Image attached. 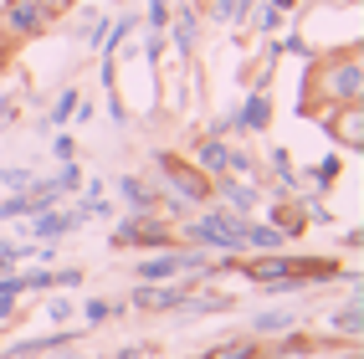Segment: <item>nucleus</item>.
Returning a JSON list of instances; mask_svg holds the SVG:
<instances>
[{"label":"nucleus","instance_id":"obj_2","mask_svg":"<svg viewBox=\"0 0 364 359\" xmlns=\"http://www.w3.org/2000/svg\"><path fill=\"white\" fill-rule=\"evenodd\" d=\"M180 226H185V242L210 252V257H247V221L231 215L226 205H210V210L190 215Z\"/></svg>","mask_w":364,"mask_h":359},{"label":"nucleus","instance_id":"obj_39","mask_svg":"<svg viewBox=\"0 0 364 359\" xmlns=\"http://www.w3.org/2000/svg\"><path fill=\"white\" fill-rule=\"evenodd\" d=\"M267 6H272V11H282V16H293V11L303 6V0H267Z\"/></svg>","mask_w":364,"mask_h":359},{"label":"nucleus","instance_id":"obj_24","mask_svg":"<svg viewBox=\"0 0 364 359\" xmlns=\"http://www.w3.org/2000/svg\"><path fill=\"white\" fill-rule=\"evenodd\" d=\"M16 277H21V293H52V267H26V272H21L16 267Z\"/></svg>","mask_w":364,"mask_h":359},{"label":"nucleus","instance_id":"obj_26","mask_svg":"<svg viewBox=\"0 0 364 359\" xmlns=\"http://www.w3.org/2000/svg\"><path fill=\"white\" fill-rule=\"evenodd\" d=\"M46 318H52L57 328H67L72 318H77V303H72V298H62V293H57V298H46Z\"/></svg>","mask_w":364,"mask_h":359},{"label":"nucleus","instance_id":"obj_21","mask_svg":"<svg viewBox=\"0 0 364 359\" xmlns=\"http://www.w3.org/2000/svg\"><path fill=\"white\" fill-rule=\"evenodd\" d=\"M210 359H262V339H257V333H241V339H226L221 349H210Z\"/></svg>","mask_w":364,"mask_h":359},{"label":"nucleus","instance_id":"obj_33","mask_svg":"<svg viewBox=\"0 0 364 359\" xmlns=\"http://www.w3.org/2000/svg\"><path fill=\"white\" fill-rule=\"evenodd\" d=\"M82 277H87L82 267H52V282L57 287H82Z\"/></svg>","mask_w":364,"mask_h":359},{"label":"nucleus","instance_id":"obj_8","mask_svg":"<svg viewBox=\"0 0 364 359\" xmlns=\"http://www.w3.org/2000/svg\"><path fill=\"white\" fill-rule=\"evenodd\" d=\"M87 339V328H52V333H36V339H11L6 359H41V354H57V349H72V344H82Z\"/></svg>","mask_w":364,"mask_h":359},{"label":"nucleus","instance_id":"obj_41","mask_svg":"<svg viewBox=\"0 0 364 359\" xmlns=\"http://www.w3.org/2000/svg\"><path fill=\"white\" fill-rule=\"evenodd\" d=\"M180 6H205V0H180Z\"/></svg>","mask_w":364,"mask_h":359},{"label":"nucleus","instance_id":"obj_13","mask_svg":"<svg viewBox=\"0 0 364 359\" xmlns=\"http://www.w3.org/2000/svg\"><path fill=\"white\" fill-rule=\"evenodd\" d=\"M272 129V92H247L236 108V134H267Z\"/></svg>","mask_w":364,"mask_h":359},{"label":"nucleus","instance_id":"obj_15","mask_svg":"<svg viewBox=\"0 0 364 359\" xmlns=\"http://www.w3.org/2000/svg\"><path fill=\"white\" fill-rule=\"evenodd\" d=\"M267 221H272V226L287 236V242H298V236L308 231V215H303V200H298V195L272 200V205H267Z\"/></svg>","mask_w":364,"mask_h":359},{"label":"nucleus","instance_id":"obj_22","mask_svg":"<svg viewBox=\"0 0 364 359\" xmlns=\"http://www.w3.org/2000/svg\"><path fill=\"white\" fill-rule=\"evenodd\" d=\"M21 298H26V293H21V277L6 272V277H0V323L21 314Z\"/></svg>","mask_w":364,"mask_h":359},{"label":"nucleus","instance_id":"obj_29","mask_svg":"<svg viewBox=\"0 0 364 359\" xmlns=\"http://www.w3.org/2000/svg\"><path fill=\"white\" fill-rule=\"evenodd\" d=\"M0 185H6V190H31L36 175H31V170H21V164H11V170H0Z\"/></svg>","mask_w":364,"mask_h":359},{"label":"nucleus","instance_id":"obj_12","mask_svg":"<svg viewBox=\"0 0 364 359\" xmlns=\"http://www.w3.org/2000/svg\"><path fill=\"white\" fill-rule=\"evenodd\" d=\"M113 190H118V200L129 205V215H149V210L159 205V190H154L149 175H118Z\"/></svg>","mask_w":364,"mask_h":359},{"label":"nucleus","instance_id":"obj_23","mask_svg":"<svg viewBox=\"0 0 364 359\" xmlns=\"http://www.w3.org/2000/svg\"><path fill=\"white\" fill-rule=\"evenodd\" d=\"M46 180H52V190H57L62 200H67V195H77V190H82V170H77V164H72V159L62 164L57 175H46Z\"/></svg>","mask_w":364,"mask_h":359},{"label":"nucleus","instance_id":"obj_6","mask_svg":"<svg viewBox=\"0 0 364 359\" xmlns=\"http://www.w3.org/2000/svg\"><path fill=\"white\" fill-rule=\"evenodd\" d=\"M0 26H6V36L16 46V41L46 36V31H52V16H46L41 0H6V6H0Z\"/></svg>","mask_w":364,"mask_h":359},{"label":"nucleus","instance_id":"obj_18","mask_svg":"<svg viewBox=\"0 0 364 359\" xmlns=\"http://www.w3.org/2000/svg\"><path fill=\"white\" fill-rule=\"evenodd\" d=\"M293 242L272 226V221H247V252H287Z\"/></svg>","mask_w":364,"mask_h":359},{"label":"nucleus","instance_id":"obj_20","mask_svg":"<svg viewBox=\"0 0 364 359\" xmlns=\"http://www.w3.org/2000/svg\"><path fill=\"white\" fill-rule=\"evenodd\" d=\"M118 314H124V303H108V298H87V303L77 308V318H82L87 328H103V323L118 318Z\"/></svg>","mask_w":364,"mask_h":359},{"label":"nucleus","instance_id":"obj_34","mask_svg":"<svg viewBox=\"0 0 364 359\" xmlns=\"http://www.w3.org/2000/svg\"><path fill=\"white\" fill-rule=\"evenodd\" d=\"M108 118H113V124H129V118H134V113H129V103L118 98V92H108Z\"/></svg>","mask_w":364,"mask_h":359},{"label":"nucleus","instance_id":"obj_14","mask_svg":"<svg viewBox=\"0 0 364 359\" xmlns=\"http://www.w3.org/2000/svg\"><path fill=\"white\" fill-rule=\"evenodd\" d=\"M298 318H303V303H298V308H293V303H282V308H257V314H252V333H257V339H272V333L298 328Z\"/></svg>","mask_w":364,"mask_h":359},{"label":"nucleus","instance_id":"obj_5","mask_svg":"<svg viewBox=\"0 0 364 359\" xmlns=\"http://www.w3.org/2000/svg\"><path fill=\"white\" fill-rule=\"evenodd\" d=\"M236 272L247 277L257 293H272L277 282H298V257L293 252H247V257H236Z\"/></svg>","mask_w":364,"mask_h":359},{"label":"nucleus","instance_id":"obj_40","mask_svg":"<svg viewBox=\"0 0 364 359\" xmlns=\"http://www.w3.org/2000/svg\"><path fill=\"white\" fill-rule=\"evenodd\" d=\"M6 46H11V36H6V26H0V57H6Z\"/></svg>","mask_w":364,"mask_h":359},{"label":"nucleus","instance_id":"obj_3","mask_svg":"<svg viewBox=\"0 0 364 359\" xmlns=\"http://www.w3.org/2000/svg\"><path fill=\"white\" fill-rule=\"evenodd\" d=\"M149 180H154V190H159V200L210 205V180H205L190 159H180L175 149H154V154H149Z\"/></svg>","mask_w":364,"mask_h":359},{"label":"nucleus","instance_id":"obj_19","mask_svg":"<svg viewBox=\"0 0 364 359\" xmlns=\"http://www.w3.org/2000/svg\"><path fill=\"white\" fill-rule=\"evenodd\" d=\"M36 210H52V205H41L31 190H11V195L0 200V221H6V226H11V221H31Z\"/></svg>","mask_w":364,"mask_h":359},{"label":"nucleus","instance_id":"obj_16","mask_svg":"<svg viewBox=\"0 0 364 359\" xmlns=\"http://www.w3.org/2000/svg\"><path fill=\"white\" fill-rule=\"evenodd\" d=\"M226 154H231V139H200L196 144V154H190V164L205 175V180H215V175H226Z\"/></svg>","mask_w":364,"mask_h":359},{"label":"nucleus","instance_id":"obj_38","mask_svg":"<svg viewBox=\"0 0 364 359\" xmlns=\"http://www.w3.org/2000/svg\"><path fill=\"white\" fill-rule=\"evenodd\" d=\"M52 359H98V354H87V349H82V344H72V349H57V354H52Z\"/></svg>","mask_w":364,"mask_h":359},{"label":"nucleus","instance_id":"obj_31","mask_svg":"<svg viewBox=\"0 0 364 359\" xmlns=\"http://www.w3.org/2000/svg\"><path fill=\"white\" fill-rule=\"evenodd\" d=\"M46 139H52V154L67 164V159H77V144H72V134L67 129H57V134H46Z\"/></svg>","mask_w":364,"mask_h":359},{"label":"nucleus","instance_id":"obj_32","mask_svg":"<svg viewBox=\"0 0 364 359\" xmlns=\"http://www.w3.org/2000/svg\"><path fill=\"white\" fill-rule=\"evenodd\" d=\"M262 170H272V180H277V175H293V154H287V149H272Z\"/></svg>","mask_w":364,"mask_h":359},{"label":"nucleus","instance_id":"obj_37","mask_svg":"<svg viewBox=\"0 0 364 359\" xmlns=\"http://www.w3.org/2000/svg\"><path fill=\"white\" fill-rule=\"evenodd\" d=\"M113 359H149V349H144V344H124Z\"/></svg>","mask_w":364,"mask_h":359},{"label":"nucleus","instance_id":"obj_25","mask_svg":"<svg viewBox=\"0 0 364 359\" xmlns=\"http://www.w3.org/2000/svg\"><path fill=\"white\" fill-rule=\"evenodd\" d=\"M169 11H175V0H149V6H144V31H164Z\"/></svg>","mask_w":364,"mask_h":359},{"label":"nucleus","instance_id":"obj_35","mask_svg":"<svg viewBox=\"0 0 364 359\" xmlns=\"http://www.w3.org/2000/svg\"><path fill=\"white\" fill-rule=\"evenodd\" d=\"M277 52H293V57H313V52H308V41H298V36H282V41H277Z\"/></svg>","mask_w":364,"mask_h":359},{"label":"nucleus","instance_id":"obj_28","mask_svg":"<svg viewBox=\"0 0 364 359\" xmlns=\"http://www.w3.org/2000/svg\"><path fill=\"white\" fill-rule=\"evenodd\" d=\"M164 52H169L164 31H144V62H149V67H159V62H164Z\"/></svg>","mask_w":364,"mask_h":359},{"label":"nucleus","instance_id":"obj_43","mask_svg":"<svg viewBox=\"0 0 364 359\" xmlns=\"http://www.w3.org/2000/svg\"><path fill=\"white\" fill-rule=\"evenodd\" d=\"M200 359H210V354H200Z\"/></svg>","mask_w":364,"mask_h":359},{"label":"nucleus","instance_id":"obj_27","mask_svg":"<svg viewBox=\"0 0 364 359\" xmlns=\"http://www.w3.org/2000/svg\"><path fill=\"white\" fill-rule=\"evenodd\" d=\"M247 21H252L262 36H272V31L282 26V11H272V6H252V16H247Z\"/></svg>","mask_w":364,"mask_h":359},{"label":"nucleus","instance_id":"obj_9","mask_svg":"<svg viewBox=\"0 0 364 359\" xmlns=\"http://www.w3.org/2000/svg\"><path fill=\"white\" fill-rule=\"evenodd\" d=\"M196 36H200V6H175L169 26H164V41L175 46L180 67H190V57H196Z\"/></svg>","mask_w":364,"mask_h":359},{"label":"nucleus","instance_id":"obj_7","mask_svg":"<svg viewBox=\"0 0 364 359\" xmlns=\"http://www.w3.org/2000/svg\"><path fill=\"white\" fill-rule=\"evenodd\" d=\"M210 200H215V205H226L231 215H241V221H257L262 185H252V180H236V175H215V180H210Z\"/></svg>","mask_w":364,"mask_h":359},{"label":"nucleus","instance_id":"obj_1","mask_svg":"<svg viewBox=\"0 0 364 359\" xmlns=\"http://www.w3.org/2000/svg\"><path fill=\"white\" fill-rule=\"evenodd\" d=\"M359 92H364V52H359V41H349L344 52L313 57V67H308V98L303 103L344 108V103H359Z\"/></svg>","mask_w":364,"mask_h":359},{"label":"nucleus","instance_id":"obj_44","mask_svg":"<svg viewBox=\"0 0 364 359\" xmlns=\"http://www.w3.org/2000/svg\"><path fill=\"white\" fill-rule=\"evenodd\" d=\"M0 6H6V0H0Z\"/></svg>","mask_w":364,"mask_h":359},{"label":"nucleus","instance_id":"obj_42","mask_svg":"<svg viewBox=\"0 0 364 359\" xmlns=\"http://www.w3.org/2000/svg\"><path fill=\"white\" fill-rule=\"evenodd\" d=\"M6 247H11V242H6V236H0V252H6Z\"/></svg>","mask_w":364,"mask_h":359},{"label":"nucleus","instance_id":"obj_4","mask_svg":"<svg viewBox=\"0 0 364 359\" xmlns=\"http://www.w3.org/2000/svg\"><path fill=\"white\" fill-rule=\"evenodd\" d=\"M108 247L113 252H129V247H175V226L164 221L159 210H149V215H118L113 221V231H108Z\"/></svg>","mask_w":364,"mask_h":359},{"label":"nucleus","instance_id":"obj_17","mask_svg":"<svg viewBox=\"0 0 364 359\" xmlns=\"http://www.w3.org/2000/svg\"><path fill=\"white\" fill-rule=\"evenodd\" d=\"M77 103H82V92H77V87L67 82V87L57 92V103L46 108V118H41L36 129H41V134H57V129H67V124H72V113H77Z\"/></svg>","mask_w":364,"mask_h":359},{"label":"nucleus","instance_id":"obj_30","mask_svg":"<svg viewBox=\"0 0 364 359\" xmlns=\"http://www.w3.org/2000/svg\"><path fill=\"white\" fill-rule=\"evenodd\" d=\"M205 134H210V139H231V134H236V108H226V113H215Z\"/></svg>","mask_w":364,"mask_h":359},{"label":"nucleus","instance_id":"obj_11","mask_svg":"<svg viewBox=\"0 0 364 359\" xmlns=\"http://www.w3.org/2000/svg\"><path fill=\"white\" fill-rule=\"evenodd\" d=\"M328 328H333V339L359 344V333H364V287H349V298L328 314Z\"/></svg>","mask_w":364,"mask_h":359},{"label":"nucleus","instance_id":"obj_10","mask_svg":"<svg viewBox=\"0 0 364 359\" xmlns=\"http://www.w3.org/2000/svg\"><path fill=\"white\" fill-rule=\"evenodd\" d=\"M26 226V236H36V242H67L72 231H82L87 221L77 210H62V205H52V210H36L31 221H21Z\"/></svg>","mask_w":364,"mask_h":359},{"label":"nucleus","instance_id":"obj_36","mask_svg":"<svg viewBox=\"0 0 364 359\" xmlns=\"http://www.w3.org/2000/svg\"><path fill=\"white\" fill-rule=\"evenodd\" d=\"M16 124V98H0V129Z\"/></svg>","mask_w":364,"mask_h":359}]
</instances>
